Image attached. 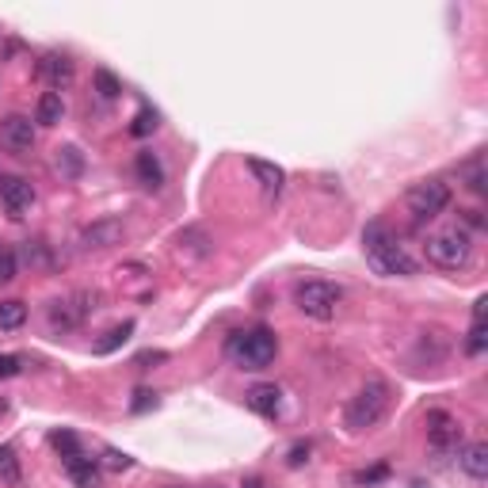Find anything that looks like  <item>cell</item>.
Wrapping results in <instances>:
<instances>
[{
	"instance_id": "ffe728a7",
	"label": "cell",
	"mask_w": 488,
	"mask_h": 488,
	"mask_svg": "<svg viewBox=\"0 0 488 488\" xmlns=\"http://www.w3.org/2000/svg\"><path fill=\"white\" fill-rule=\"evenodd\" d=\"M54 164H58V172H66V176H81L84 172V157H81V149H76V146L58 149Z\"/></svg>"
},
{
	"instance_id": "5b68a950",
	"label": "cell",
	"mask_w": 488,
	"mask_h": 488,
	"mask_svg": "<svg viewBox=\"0 0 488 488\" xmlns=\"http://www.w3.org/2000/svg\"><path fill=\"white\" fill-rule=\"evenodd\" d=\"M405 207L413 214V222H431V217H439L451 207V187L443 179H423L405 195Z\"/></svg>"
},
{
	"instance_id": "7402d4cb",
	"label": "cell",
	"mask_w": 488,
	"mask_h": 488,
	"mask_svg": "<svg viewBox=\"0 0 488 488\" xmlns=\"http://www.w3.org/2000/svg\"><path fill=\"white\" fill-rule=\"evenodd\" d=\"M92 81H96V92L104 99H119L122 96V84H119V76H114L111 69H96Z\"/></svg>"
},
{
	"instance_id": "3957f363",
	"label": "cell",
	"mask_w": 488,
	"mask_h": 488,
	"mask_svg": "<svg viewBox=\"0 0 488 488\" xmlns=\"http://www.w3.org/2000/svg\"><path fill=\"white\" fill-rule=\"evenodd\" d=\"M385 408H390V385L374 378L351 397L348 413H343V423H348V431H370L385 416Z\"/></svg>"
},
{
	"instance_id": "f546056e",
	"label": "cell",
	"mask_w": 488,
	"mask_h": 488,
	"mask_svg": "<svg viewBox=\"0 0 488 488\" xmlns=\"http://www.w3.org/2000/svg\"><path fill=\"white\" fill-rule=\"evenodd\" d=\"M134 397H138V401L130 405L134 413H146V408H153V405H157V393H149V390H138Z\"/></svg>"
},
{
	"instance_id": "cb8c5ba5",
	"label": "cell",
	"mask_w": 488,
	"mask_h": 488,
	"mask_svg": "<svg viewBox=\"0 0 488 488\" xmlns=\"http://www.w3.org/2000/svg\"><path fill=\"white\" fill-rule=\"evenodd\" d=\"M157 126H161L157 111H153V107H141V111H138V119H134V126H130V134H134V138H146V134L157 130Z\"/></svg>"
},
{
	"instance_id": "7a4b0ae2",
	"label": "cell",
	"mask_w": 488,
	"mask_h": 488,
	"mask_svg": "<svg viewBox=\"0 0 488 488\" xmlns=\"http://www.w3.org/2000/svg\"><path fill=\"white\" fill-rule=\"evenodd\" d=\"M225 351L233 363H240L244 370H264L275 363L279 355V340L272 328H248V332H233L225 343Z\"/></svg>"
},
{
	"instance_id": "f1b7e54d",
	"label": "cell",
	"mask_w": 488,
	"mask_h": 488,
	"mask_svg": "<svg viewBox=\"0 0 488 488\" xmlns=\"http://www.w3.org/2000/svg\"><path fill=\"white\" fill-rule=\"evenodd\" d=\"M385 477H390V466H385V461H382V466H374V469H363V473H358V477H355V484H378V481H385Z\"/></svg>"
},
{
	"instance_id": "d6986e66",
	"label": "cell",
	"mask_w": 488,
	"mask_h": 488,
	"mask_svg": "<svg viewBox=\"0 0 488 488\" xmlns=\"http://www.w3.org/2000/svg\"><path fill=\"white\" fill-rule=\"evenodd\" d=\"M0 481L4 484H20L23 481V469H20V458L12 446H0Z\"/></svg>"
},
{
	"instance_id": "7c38bea8",
	"label": "cell",
	"mask_w": 488,
	"mask_h": 488,
	"mask_svg": "<svg viewBox=\"0 0 488 488\" xmlns=\"http://www.w3.org/2000/svg\"><path fill=\"white\" fill-rule=\"evenodd\" d=\"M461 469L469 473L473 481H484L488 477V443H469V446H461Z\"/></svg>"
},
{
	"instance_id": "277c9868",
	"label": "cell",
	"mask_w": 488,
	"mask_h": 488,
	"mask_svg": "<svg viewBox=\"0 0 488 488\" xmlns=\"http://www.w3.org/2000/svg\"><path fill=\"white\" fill-rule=\"evenodd\" d=\"M294 302H298V310L313 320H332L343 302V287L328 279H305L294 287Z\"/></svg>"
},
{
	"instance_id": "5bb4252c",
	"label": "cell",
	"mask_w": 488,
	"mask_h": 488,
	"mask_svg": "<svg viewBox=\"0 0 488 488\" xmlns=\"http://www.w3.org/2000/svg\"><path fill=\"white\" fill-rule=\"evenodd\" d=\"M244 401H248L252 413L260 416H275L279 413V390L275 385H252L248 393H244Z\"/></svg>"
},
{
	"instance_id": "e0dca14e",
	"label": "cell",
	"mask_w": 488,
	"mask_h": 488,
	"mask_svg": "<svg viewBox=\"0 0 488 488\" xmlns=\"http://www.w3.org/2000/svg\"><path fill=\"white\" fill-rule=\"evenodd\" d=\"M138 179H141V184H146L149 191H157V187L164 184L161 161H157V157H153V153H149V149H141V153H138Z\"/></svg>"
},
{
	"instance_id": "d6a6232c",
	"label": "cell",
	"mask_w": 488,
	"mask_h": 488,
	"mask_svg": "<svg viewBox=\"0 0 488 488\" xmlns=\"http://www.w3.org/2000/svg\"><path fill=\"white\" fill-rule=\"evenodd\" d=\"M164 488H184V484H164Z\"/></svg>"
},
{
	"instance_id": "d4e9b609",
	"label": "cell",
	"mask_w": 488,
	"mask_h": 488,
	"mask_svg": "<svg viewBox=\"0 0 488 488\" xmlns=\"http://www.w3.org/2000/svg\"><path fill=\"white\" fill-rule=\"evenodd\" d=\"M99 466H104V469H114V473H122V469H134V458L126 454V451H114V446H107L104 458H99Z\"/></svg>"
},
{
	"instance_id": "30bf717a",
	"label": "cell",
	"mask_w": 488,
	"mask_h": 488,
	"mask_svg": "<svg viewBox=\"0 0 488 488\" xmlns=\"http://www.w3.org/2000/svg\"><path fill=\"white\" fill-rule=\"evenodd\" d=\"M122 233H126L122 222L104 217V222H92V225H88L84 233H81V248H88V252H92V248H111V244L122 240Z\"/></svg>"
},
{
	"instance_id": "ba28073f",
	"label": "cell",
	"mask_w": 488,
	"mask_h": 488,
	"mask_svg": "<svg viewBox=\"0 0 488 488\" xmlns=\"http://www.w3.org/2000/svg\"><path fill=\"white\" fill-rule=\"evenodd\" d=\"M428 443L435 451H454L461 443V423L451 413H428Z\"/></svg>"
},
{
	"instance_id": "9c48e42d",
	"label": "cell",
	"mask_w": 488,
	"mask_h": 488,
	"mask_svg": "<svg viewBox=\"0 0 488 488\" xmlns=\"http://www.w3.org/2000/svg\"><path fill=\"white\" fill-rule=\"evenodd\" d=\"M0 146L12 149V153H28L35 146L31 119H23V114H8V119L0 122Z\"/></svg>"
},
{
	"instance_id": "603a6c76",
	"label": "cell",
	"mask_w": 488,
	"mask_h": 488,
	"mask_svg": "<svg viewBox=\"0 0 488 488\" xmlns=\"http://www.w3.org/2000/svg\"><path fill=\"white\" fill-rule=\"evenodd\" d=\"M130 332H134V325H130V320H126V325H119V328H111V332H107V340H99V343H96V351H99V355L114 351V348H119V343H126V340H130Z\"/></svg>"
},
{
	"instance_id": "4fadbf2b",
	"label": "cell",
	"mask_w": 488,
	"mask_h": 488,
	"mask_svg": "<svg viewBox=\"0 0 488 488\" xmlns=\"http://www.w3.org/2000/svg\"><path fill=\"white\" fill-rule=\"evenodd\" d=\"M66 469H69V477L81 484V488H96V484H99V461H96V458L73 454V458H66Z\"/></svg>"
},
{
	"instance_id": "2e32d148",
	"label": "cell",
	"mask_w": 488,
	"mask_h": 488,
	"mask_svg": "<svg viewBox=\"0 0 488 488\" xmlns=\"http://www.w3.org/2000/svg\"><path fill=\"white\" fill-rule=\"evenodd\" d=\"M61 114H66V104H61V92H43L38 96V111H35V122L43 126H58Z\"/></svg>"
},
{
	"instance_id": "1f68e13d",
	"label": "cell",
	"mask_w": 488,
	"mask_h": 488,
	"mask_svg": "<svg viewBox=\"0 0 488 488\" xmlns=\"http://www.w3.org/2000/svg\"><path fill=\"white\" fill-rule=\"evenodd\" d=\"M240 488H267V481H264V477H244Z\"/></svg>"
},
{
	"instance_id": "6da1fadb",
	"label": "cell",
	"mask_w": 488,
	"mask_h": 488,
	"mask_svg": "<svg viewBox=\"0 0 488 488\" xmlns=\"http://www.w3.org/2000/svg\"><path fill=\"white\" fill-rule=\"evenodd\" d=\"M363 248H366V264L374 267L378 275H416V260L405 252V244L397 240L390 229H385L382 222H370L363 229Z\"/></svg>"
},
{
	"instance_id": "484cf974",
	"label": "cell",
	"mask_w": 488,
	"mask_h": 488,
	"mask_svg": "<svg viewBox=\"0 0 488 488\" xmlns=\"http://www.w3.org/2000/svg\"><path fill=\"white\" fill-rule=\"evenodd\" d=\"M50 443H54V451H58L61 458L81 454V443H76V435H73V431H54V435H50Z\"/></svg>"
},
{
	"instance_id": "44dd1931",
	"label": "cell",
	"mask_w": 488,
	"mask_h": 488,
	"mask_svg": "<svg viewBox=\"0 0 488 488\" xmlns=\"http://www.w3.org/2000/svg\"><path fill=\"white\" fill-rule=\"evenodd\" d=\"M461 179H466V187L473 191V195H484V157L481 153L461 169Z\"/></svg>"
},
{
	"instance_id": "8fae6325",
	"label": "cell",
	"mask_w": 488,
	"mask_h": 488,
	"mask_svg": "<svg viewBox=\"0 0 488 488\" xmlns=\"http://www.w3.org/2000/svg\"><path fill=\"white\" fill-rule=\"evenodd\" d=\"M38 73L50 81V92H58V88H66L73 84V61L69 58H58V54H50L38 61Z\"/></svg>"
},
{
	"instance_id": "83f0119b",
	"label": "cell",
	"mask_w": 488,
	"mask_h": 488,
	"mask_svg": "<svg viewBox=\"0 0 488 488\" xmlns=\"http://www.w3.org/2000/svg\"><path fill=\"white\" fill-rule=\"evenodd\" d=\"M310 451H313L310 443H294V446H290V454H287V466H290V469L305 466V461H310Z\"/></svg>"
},
{
	"instance_id": "8992f818",
	"label": "cell",
	"mask_w": 488,
	"mask_h": 488,
	"mask_svg": "<svg viewBox=\"0 0 488 488\" xmlns=\"http://www.w3.org/2000/svg\"><path fill=\"white\" fill-rule=\"evenodd\" d=\"M423 252H428V260H431L435 267H443V272H458V267H466L469 256H473L469 237L458 233V229H451V233H435V237H428Z\"/></svg>"
},
{
	"instance_id": "52a82bcc",
	"label": "cell",
	"mask_w": 488,
	"mask_h": 488,
	"mask_svg": "<svg viewBox=\"0 0 488 488\" xmlns=\"http://www.w3.org/2000/svg\"><path fill=\"white\" fill-rule=\"evenodd\" d=\"M0 202H4L8 217H28L35 207V187L23 176H4L0 179Z\"/></svg>"
},
{
	"instance_id": "9a60e30c",
	"label": "cell",
	"mask_w": 488,
	"mask_h": 488,
	"mask_svg": "<svg viewBox=\"0 0 488 488\" xmlns=\"http://www.w3.org/2000/svg\"><path fill=\"white\" fill-rule=\"evenodd\" d=\"M248 169H252V176L260 179V187L267 191V195H279L282 191V184H287V172L279 169V164H267V161H248Z\"/></svg>"
},
{
	"instance_id": "4316f807",
	"label": "cell",
	"mask_w": 488,
	"mask_h": 488,
	"mask_svg": "<svg viewBox=\"0 0 488 488\" xmlns=\"http://www.w3.org/2000/svg\"><path fill=\"white\" fill-rule=\"evenodd\" d=\"M16 252L8 248V244H0V282H12L16 279Z\"/></svg>"
},
{
	"instance_id": "4dcf8cb0",
	"label": "cell",
	"mask_w": 488,
	"mask_h": 488,
	"mask_svg": "<svg viewBox=\"0 0 488 488\" xmlns=\"http://www.w3.org/2000/svg\"><path fill=\"white\" fill-rule=\"evenodd\" d=\"M12 374H20V358L0 355V378H12Z\"/></svg>"
},
{
	"instance_id": "ac0fdd59",
	"label": "cell",
	"mask_w": 488,
	"mask_h": 488,
	"mask_svg": "<svg viewBox=\"0 0 488 488\" xmlns=\"http://www.w3.org/2000/svg\"><path fill=\"white\" fill-rule=\"evenodd\" d=\"M23 320H28V305L16 302V298L0 302V332H16Z\"/></svg>"
}]
</instances>
